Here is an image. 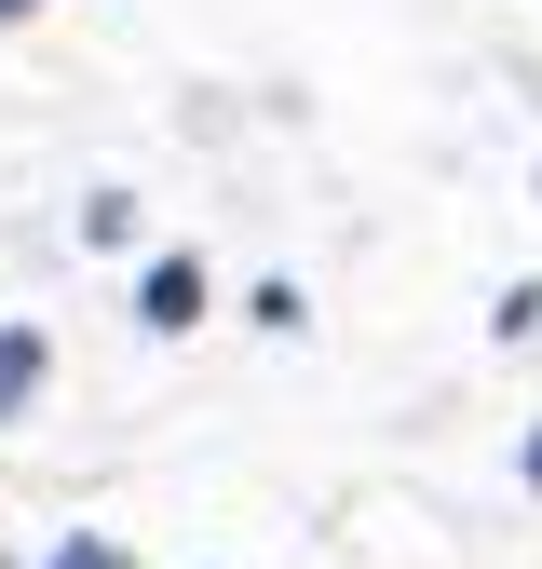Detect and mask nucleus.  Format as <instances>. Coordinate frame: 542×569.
<instances>
[{"label": "nucleus", "mask_w": 542, "mask_h": 569, "mask_svg": "<svg viewBox=\"0 0 542 569\" xmlns=\"http://www.w3.org/2000/svg\"><path fill=\"white\" fill-rule=\"evenodd\" d=\"M136 326H150V339H190V326H203V258H190V244L136 271Z\"/></svg>", "instance_id": "nucleus-1"}, {"label": "nucleus", "mask_w": 542, "mask_h": 569, "mask_svg": "<svg viewBox=\"0 0 542 569\" xmlns=\"http://www.w3.org/2000/svg\"><path fill=\"white\" fill-rule=\"evenodd\" d=\"M41 393H54V326L14 312V326H0V420H28Z\"/></svg>", "instance_id": "nucleus-2"}, {"label": "nucleus", "mask_w": 542, "mask_h": 569, "mask_svg": "<svg viewBox=\"0 0 542 569\" xmlns=\"http://www.w3.org/2000/svg\"><path fill=\"white\" fill-rule=\"evenodd\" d=\"M41 569H136V542H122V529H54Z\"/></svg>", "instance_id": "nucleus-3"}, {"label": "nucleus", "mask_w": 542, "mask_h": 569, "mask_svg": "<svg viewBox=\"0 0 542 569\" xmlns=\"http://www.w3.org/2000/svg\"><path fill=\"white\" fill-rule=\"evenodd\" d=\"M136 231V190H82V244H122Z\"/></svg>", "instance_id": "nucleus-4"}, {"label": "nucleus", "mask_w": 542, "mask_h": 569, "mask_svg": "<svg viewBox=\"0 0 542 569\" xmlns=\"http://www.w3.org/2000/svg\"><path fill=\"white\" fill-rule=\"evenodd\" d=\"M515 475H529V488H542V435H529V448H515Z\"/></svg>", "instance_id": "nucleus-5"}, {"label": "nucleus", "mask_w": 542, "mask_h": 569, "mask_svg": "<svg viewBox=\"0 0 542 569\" xmlns=\"http://www.w3.org/2000/svg\"><path fill=\"white\" fill-rule=\"evenodd\" d=\"M28 14H41V0H0V28H28Z\"/></svg>", "instance_id": "nucleus-6"}, {"label": "nucleus", "mask_w": 542, "mask_h": 569, "mask_svg": "<svg viewBox=\"0 0 542 569\" xmlns=\"http://www.w3.org/2000/svg\"><path fill=\"white\" fill-rule=\"evenodd\" d=\"M0 569H14V556H0Z\"/></svg>", "instance_id": "nucleus-7"}]
</instances>
